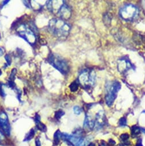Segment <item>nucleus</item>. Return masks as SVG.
Instances as JSON below:
<instances>
[{
	"label": "nucleus",
	"mask_w": 145,
	"mask_h": 146,
	"mask_svg": "<svg viewBox=\"0 0 145 146\" xmlns=\"http://www.w3.org/2000/svg\"><path fill=\"white\" fill-rule=\"evenodd\" d=\"M49 29L54 36L59 38H64L69 35L71 27L64 20L53 19L49 21Z\"/></svg>",
	"instance_id": "nucleus-1"
},
{
	"label": "nucleus",
	"mask_w": 145,
	"mask_h": 146,
	"mask_svg": "<svg viewBox=\"0 0 145 146\" xmlns=\"http://www.w3.org/2000/svg\"><path fill=\"white\" fill-rule=\"evenodd\" d=\"M96 75L93 70L86 69L83 70L79 76L78 82L86 89L91 88L96 83Z\"/></svg>",
	"instance_id": "nucleus-2"
},
{
	"label": "nucleus",
	"mask_w": 145,
	"mask_h": 146,
	"mask_svg": "<svg viewBox=\"0 0 145 146\" xmlns=\"http://www.w3.org/2000/svg\"><path fill=\"white\" fill-rule=\"evenodd\" d=\"M32 28V25L29 27L26 24H21L18 27L17 32L20 36L25 40L29 44L34 45L36 42L37 37L35 31Z\"/></svg>",
	"instance_id": "nucleus-3"
},
{
	"label": "nucleus",
	"mask_w": 145,
	"mask_h": 146,
	"mask_svg": "<svg viewBox=\"0 0 145 146\" xmlns=\"http://www.w3.org/2000/svg\"><path fill=\"white\" fill-rule=\"evenodd\" d=\"M49 63L63 75L67 74L69 71L67 62L62 57L56 54H51L48 58Z\"/></svg>",
	"instance_id": "nucleus-4"
},
{
	"label": "nucleus",
	"mask_w": 145,
	"mask_h": 146,
	"mask_svg": "<svg viewBox=\"0 0 145 146\" xmlns=\"http://www.w3.org/2000/svg\"><path fill=\"white\" fill-rule=\"evenodd\" d=\"M139 14V11L136 7L132 4H126L124 5L119 11L121 17L127 21H132L135 19Z\"/></svg>",
	"instance_id": "nucleus-5"
},
{
	"label": "nucleus",
	"mask_w": 145,
	"mask_h": 146,
	"mask_svg": "<svg viewBox=\"0 0 145 146\" xmlns=\"http://www.w3.org/2000/svg\"><path fill=\"white\" fill-rule=\"evenodd\" d=\"M120 89L121 84L118 82H114L108 86L105 98L106 103L108 106L110 107L113 105Z\"/></svg>",
	"instance_id": "nucleus-6"
},
{
	"label": "nucleus",
	"mask_w": 145,
	"mask_h": 146,
	"mask_svg": "<svg viewBox=\"0 0 145 146\" xmlns=\"http://www.w3.org/2000/svg\"><path fill=\"white\" fill-rule=\"evenodd\" d=\"M0 127L7 135L10 134V126L7 115L4 112H0Z\"/></svg>",
	"instance_id": "nucleus-7"
},
{
	"label": "nucleus",
	"mask_w": 145,
	"mask_h": 146,
	"mask_svg": "<svg viewBox=\"0 0 145 146\" xmlns=\"http://www.w3.org/2000/svg\"><path fill=\"white\" fill-rule=\"evenodd\" d=\"M71 15V11L70 7L65 2L61 5L57 15L61 19L67 20L69 19Z\"/></svg>",
	"instance_id": "nucleus-8"
},
{
	"label": "nucleus",
	"mask_w": 145,
	"mask_h": 146,
	"mask_svg": "<svg viewBox=\"0 0 145 146\" xmlns=\"http://www.w3.org/2000/svg\"><path fill=\"white\" fill-rule=\"evenodd\" d=\"M95 121V127L100 128L101 127H103L106 121V116L105 112L103 111H99L96 115V117L94 119Z\"/></svg>",
	"instance_id": "nucleus-9"
},
{
	"label": "nucleus",
	"mask_w": 145,
	"mask_h": 146,
	"mask_svg": "<svg viewBox=\"0 0 145 146\" xmlns=\"http://www.w3.org/2000/svg\"><path fill=\"white\" fill-rule=\"evenodd\" d=\"M132 65L130 61L126 59H121L118 62V70L120 73L124 74L130 69Z\"/></svg>",
	"instance_id": "nucleus-10"
},
{
	"label": "nucleus",
	"mask_w": 145,
	"mask_h": 146,
	"mask_svg": "<svg viewBox=\"0 0 145 146\" xmlns=\"http://www.w3.org/2000/svg\"><path fill=\"white\" fill-rule=\"evenodd\" d=\"M95 127V121L89 115H86L84 121V128L86 129L92 130Z\"/></svg>",
	"instance_id": "nucleus-11"
},
{
	"label": "nucleus",
	"mask_w": 145,
	"mask_h": 146,
	"mask_svg": "<svg viewBox=\"0 0 145 146\" xmlns=\"http://www.w3.org/2000/svg\"><path fill=\"white\" fill-rule=\"evenodd\" d=\"M131 136L133 137H135L138 136L140 133L141 132V129L140 128L136 125H133L131 127Z\"/></svg>",
	"instance_id": "nucleus-12"
},
{
	"label": "nucleus",
	"mask_w": 145,
	"mask_h": 146,
	"mask_svg": "<svg viewBox=\"0 0 145 146\" xmlns=\"http://www.w3.org/2000/svg\"><path fill=\"white\" fill-rule=\"evenodd\" d=\"M61 135L62 133H61L59 130H58L55 132L54 135V144L55 145H57L59 144L60 139H61Z\"/></svg>",
	"instance_id": "nucleus-13"
},
{
	"label": "nucleus",
	"mask_w": 145,
	"mask_h": 146,
	"mask_svg": "<svg viewBox=\"0 0 145 146\" xmlns=\"http://www.w3.org/2000/svg\"><path fill=\"white\" fill-rule=\"evenodd\" d=\"M36 123L37 127V128L40 131H42L43 132H45L46 131V125L44 124H43L42 123H41L40 121V120L36 121Z\"/></svg>",
	"instance_id": "nucleus-14"
},
{
	"label": "nucleus",
	"mask_w": 145,
	"mask_h": 146,
	"mask_svg": "<svg viewBox=\"0 0 145 146\" xmlns=\"http://www.w3.org/2000/svg\"><path fill=\"white\" fill-rule=\"evenodd\" d=\"M79 83L77 81V82H74L73 83H72L70 86V89L72 92H75L76 91H77L78 88V86H79Z\"/></svg>",
	"instance_id": "nucleus-15"
},
{
	"label": "nucleus",
	"mask_w": 145,
	"mask_h": 146,
	"mask_svg": "<svg viewBox=\"0 0 145 146\" xmlns=\"http://www.w3.org/2000/svg\"><path fill=\"white\" fill-rule=\"evenodd\" d=\"M34 134H35V131H34V130L33 129H32L29 131V132L26 135V137H25L24 140H25V141H29V140H31V139L33 137V136H34Z\"/></svg>",
	"instance_id": "nucleus-16"
},
{
	"label": "nucleus",
	"mask_w": 145,
	"mask_h": 146,
	"mask_svg": "<svg viewBox=\"0 0 145 146\" xmlns=\"http://www.w3.org/2000/svg\"><path fill=\"white\" fill-rule=\"evenodd\" d=\"M129 137V135L127 134V133H123V134H122L121 135V140L124 142V143L126 144V145H128V143L129 141H127Z\"/></svg>",
	"instance_id": "nucleus-17"
},
{
	"label": "nucleus",
	"mask_w": 145,
	"mask_h": 146,
	"mask_svg": "<svg viewBox=\"0 0 145 146\" xmlns=\"http://www.w3.org/2000/svg\"><path fill=\"white\" fill-rule=\"evenodd\" d=\"M16 72H17L16 69H13L12 70L11 74L10 77H9V82H14V78H15V75H16Z\"/></svg>",
	"instance_id": "nucleus-18"
},
{
	"label": "nucleus",
	"mask_w": 145,
	"mask_h": 146,
	"mask_svg": "<svg viewBox=\"0 0 145 146\" xmlns=\"http://www.w3.org/2000/svg\"><path fill=\"white\" fill-rule=\"evenodd\" d=\"M73 111H74V112L75 113V114L80 115L82 111V110L79 106H75L73 108Z\"/></svg>",
	"instance_id": "nucleus-19"
},
{
	"label": "nucleus",
	"mask_w": 145,
	"mask_h": 146,
	"mask_svg": "<svg viewBox=\"0 0 145 146\" xmlns=\"http://www.w3.org/2000/svg\"><path fill=\"white\" fill-rule=\"evenodd\" d=\"M64 115V112H63L61 110H59V111H58L55 112V117L57 119H61V117Z\"/></svg>",
	"instance_id": "nucleus-20"
},
{
	"label": "nucleus",
	"mask_w": 145,
	"mask_h": 146,
	"mask_svg": "<svg viewBox=\"0 0 145 146\" xmlns=\"http://www.w3.org/2000/svg\"><path fill=\"white\" fill-rule=\"evenodd\" d=\"M126 123H127V121H126V119L125 117H122L119 120V124L121 126L123 127V126L126 125V124H127Z\"/></svg>",
	"instance_id": "nucleus-21"
},
{
	"label": "nucleus",
	"mask_w": 145,
	"mask_h": 146,
	"mask_svg": "<svg viewBox=\"0 0 145 146\" xmlns=\"http://www.w3.org/2000/svg\"><path fill=\"white\" fill-rule=\"evenodd\" d=\"M5 60L7 62L8 65H10L11 64V62H12V60H11V57L9 54H7L5 56Z\"/></svg>",
	"instance_id": "nucleus-22"
},
{
	"label": "nucleus",
	"mask_w": 145,
	"mask_h": 146,
	"mask_svg": "<svg viewBox=\"0 0 145 146\" xmlns=\"http://www.w3.org/2000/svg\"><path fill=\"white\" fill-rule=\"evenodd\" d=\"M0 95H1V96H3V97L5 96V91H4L3 86V85L1 84H0Z\"/></svg>",
	"instance_id": "nucleus-23"
},
{
	"label": "nucleus",
	"mask_w": 145,
	"mask_h": 146,
	"mask_svg": "<svg viewBox=\"0 0 145 146\" xmlns=\"http://www.w3.org/2000/svg\"><path fill=\"white\" fill-rule=\"evenodd\" d=\"M99 146H109V145L106 141H105L103 140H102L100 142V143L99 144Z\"/></svg>",
	"instance_id": "nucleus-24"
},
{
	"label": "nucleus",
	"mask_w": 145,
	"mask_h": 146,
	"mask_svg": "<svg viewBox=\"0 0 145 146\" xmlns=\"http://www.w3.org/2000/svg\"><path fill=\"white\" fill-rule=\"evenodd\" d=\"M135 146H143L142 143V140H141V139H139V140H138V141H137V143H136Z\"/></svg>",
	"instance_id": "nucleus-25"
},
{
	"label": "nucleus",
	"mask_w": 145,
	"mask_h": 146,
	"mask_svg": "<svg viewBox=\"0 0 145 146\" xmlns=\"http://www.w3.org/2000/svg\"><path fill=\"white\" fill-rule=\"evenodd\" d=\"M36 146H41V142L38 139L36 140Z\"/></svg>",
	"instance_id": "nucleus-26"
},
{
	"label": "nucleus",
	"mask_w": 145,
	"mask_h": 146,
	"mask_svg": "<svg viewBox=\"0 0 145 146\" xmlns=\"http://www.w3.org/2000/svg\"><path fill=\"white\" fill-rule=\"evenodd\" d=\"M3 53H4V50L1 48H0V57H1L3 54Z\"/></svg>",
	"instance_id": "nucleus-27"
},
{
	"label": "nucleus",
	"mask_w": 145,
	"mask_h": 146,
	"mask_svg": "<svg viewBox=\"0 0 145 146\" xmlns=\"http://www.w3.org/2000/svg\"><path fill=\"white\" fill-rule=\"evenodd\" d=\"M109 143L110 144H111L112 145H113V144H114L115 143V141H114V140H110V141H109Z\"/></svg>",
	"instance_id": "nucleus-28"
},
{
	"label": "nucleus",
	"mask_w": 145,
	"mask_h": 146,
	"mask_svg": "<svg viewBox=\"0 0 145 146\" xmlns=\"http://www.w3.org/2000/svg\"><path fill=\"white\" fill-rule=\"evenodd\" d=\"M3 138V135L2 133V132L0 131V140H1Z\"/></svg>",
	"instance_id": "nucleus-29"
},
{
	"label": "nucleus",
	"mask_w": 145,
	"mask_h": 146,
	"mask_svg": "<svg viewBox=\"0 0 145 146\" xmlns=\"http://www.w3.org/2000/svg\"><path fill=\"white\" fill-rule=\"evenodd\" d=\"M87 146H96V145L94 144V143H90V144H89Z\"/></svg>",
	"instance_id": "nucleus-30"
},
{
	"label": "nucleus",
	"mask_w": 145,
	"mask_h": 146,
	"mask_svg": "<svg viewBox=\"0 0 145 146\" xmlns=\"http://www.w3.org/2000/svg\"><path fill=\"white\" fill-rule=\"evenodd\" d=\"M140 129H141V131H142L143 132L145 133V128H140Z\"/></svg>",
	"instance_id": "nucleus-31"
},
{
	"label": "nucleus",
	"mask_w": 145,
	"mask_h": 146,
	"mask_svg": "<svg viewBox=\"0 0 145 146\" xmlns=\"http://www.w3.org/2000/svg\"><path fill=\"white\" fill-rule=\"evenodd\" d=\"M1 75H2V71L1 69H0V76H1Z\"/></svg>",
	"instance_id": "nucleus-32"
}]
</instances>
